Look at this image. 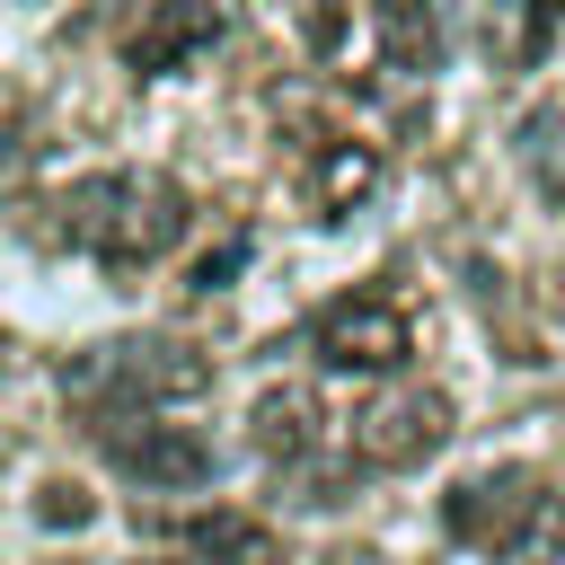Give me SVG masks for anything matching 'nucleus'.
<instances>
[{"label":"nucleus","mask_w":565,"mask_h":565,"mask_svg":"<svg viewBox=\"0 0 565 565\" xmlns=\"http://www.w3.org/2000/svg\"><path fill=\"white\" fill-rule=\"evenodd\" d=\"M53 212H62V238L88 247V256L115 265V274H132V265H150V256H168V247L185 238V185L159 177V168L79 177V185H62Z\"/></svg>","instance_id":"1"},{"label":"nucleus","mask_w":565,"mask_h":565,"mask_svg":"<svg viewBox=\"0 0 565 565\" xmlns=\"http://www.w3.org/2000/svg\"><path fill=\"white\" fill-rule=\"evenodd\" d=\"M62 388L88 406V415H150V406H177V397H203L212 388V362L177 335H124V344H88L62 362Z\"/></svg>","instance_id":"2"},{"label":"nucleus","mask_w":565,"mask_h":565,"mask_svg":"<svg viewBox=\"0 0 565 565\" xmlns=\"http://www.w3.org/2000/svg\"><path fill=\"white\" fill-rule=\"evenodd\" d=\"M309 353L327 371H406L415 327H406V309L388 291H344V300H327L309 318Z\"/></svg>","instance_id":"3"},{"label":"nucleus","mask_w":565,"mask_h":565,"mask_svg":"<svg viewBox=\"0 0 565 565\" xmlns=\"http://www.w3.org/2000/svg\"><path fill=\"white\" fill-rule=\"evenodd\" d=\"M97 441H106V459H115L132 486H159V494L212 486V468H221L194 424H159V415H97Z\"/></svg>","instance_id":"4"},{"label":"nucleus","mask_w":565,"mask_h":565,"mask_svg":"<svg viewBox=\"0 0 565 565\" xmlns=\"http://www.w3.org/2000/svg\"><path fill=\"white\" fill-rule=\"evenodd\" d=\"M441 441H450V397L441 388H415V380L406 388H380L353 415V459L362 468H388V477L397 468H424Z\"/></svg>","instance_id":"5"},{"label":"nucleus","mask_w":565,"mask_h":565,"mask_svg":"<svg viewBox=\"0 0 565 565\" xmlns=\"http://www.w3.org/2000/svg\"><path fill=\"white\" fill-rule=\"evenodd\" d=\"M539 512H547V486H539L530 468H486V477H468V486L441 503L450 539H468V547H521Z\"/></svg>","instance_id":"6"},{"label":"nucleus","mask_w":565,"mask_h":565,"mask_svg":"<svg viewBox=\"0 0 565 565\" xmlns=\"http://www.w3.org/2000/svg\"><path fill=\"white\" fill-rule=\"evenodd\" d=\"M212 44H221V9L212 0H150L141 26L124 35V71L132 79H168V71H185Z\"/></svg>","instance_id":"7"},{"label":"nucleus","mask_w":565,"mask_h":565,"mask_svg":"<svg viewBox=\"0 0 565 565\" xmlns=\"http://www.w3.org/2000/svg\"><path fill=\"white\" fill-rule=\"evenodd\" d=\"M318 433H327V406H318V388H300V380H282V388H265V397L247 406V441H256L265 459H282V468H300V459L318 450Z\"/></svg>","instance_id":"8"},{"label":"nucleus","mask_w":565,"mask_h":565,"mask_svg":"<svg viewBox=\"0 0 565 565\" xmlns=\"http://www.w3.org/2000/svg\"><path fill=\"white\" fill-rule=\"evenodd\" d=\"M177 547H185L194 565H282V539H274L256 512H230V503L185 512V521H177Z\"/></svg>","instance_id":"9"},{"label":"nucleus","mask_w":565,"mask_h":565,"mask_svg":"<svg viewBox=\"0 0 565 565\" xmlns=\"http://www.w3.org/2000/svg\"><path fill=\"white\" fill-rule=\"evenodd\" d=\"M371 18H380V62L388 71H406V79L441 71V0H371Z\"/></svg>","instance_id":"10"},{"label":"nucleus","mask_w":565,"mask_h":565,"mask_svg":"<svg viewBox=\"0 0 565 565\" xmlns=\"http://www.w3.org/2000/svg\"><path fill=\"white\" fill-rule=\"evenodd\" d=\"M371 185H380V150H371V141H318V159H309V203H318V221H344Z\"/></svg>","instance_id":"11"},{"label":"nucleus","mask_w":565,"mask_h":565,"mask_svg":"<svg viewBox=\"0 0 565 565\" xmlns=\"http://www.w3.org/2000/svg\"><path fill=\"white\" fill-rule=\"evenodd\" d=\"M547 44H556V0H494L486 9L494 71H530V62H547Z\"/></svg>","instance_id":"12"},{"label":"nucleus","mask_w":565,"mask_h":565,"mask_svg":"<svg viewBox=\"0 0 565 565\" xmlns=\"http://www.w3.org/2000/svg\"><path fill=\"white\" fill-rule=\"evenodd\" d=\"M88 486H71V477H53V486H35V521L44 530H88Z\"/></svg>","instance_id":"13"},{"label":"nucleus","mask_w":565,"mask_h":565,"mask_svg":"<svg viewBox=\"0 0 565 565\" xmlns=\"http://www.w3.org/2000/svg\"><path fill=\"white\" fill-rule=\"evenodd\" d=\"M238 265H247V238H221L212 256H194V274H185V282H194V291H230V274H238Z\"/></svg>","instance_id":"14"},{"label":"nucleus","mask_w":565,"mask_h":565,"mask_svg":"<svg viewBox=\"0 0 565 565\" xmlns=\"http://www.w3.org/2000/svg\"><path fill=\"white\" fill-rule=\"evenodd\" d=\"M335 35H344V9H335V0H318V9H309V44H318V53H335Z\"/></svg>","instance_id":"15"},{"label":"nucleus","mask_w":565,"mask_h":565,"mask_svg":"<svg viewBox=\"0 0 565 565\" xmlns=\"http://www.w3.org/2000/svg\"><path fill=\"white\" fill-rule=\"evenodd\" d=\"M141 565H194V556H141Z\"/></svg>","instance_id":"16"}]
</instances>
